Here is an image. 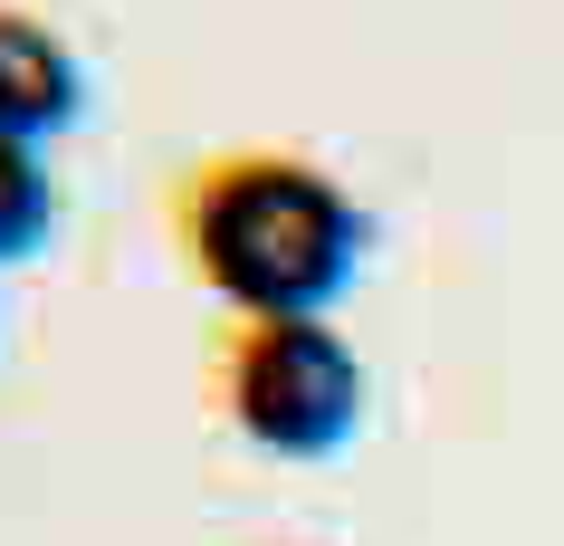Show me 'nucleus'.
I'll return each mask as SVG.
<instances>
[{
  "label": "nucleus",
  "instance_id": "obj_2",
  "mask_svg": "<svg viewBox=\"0 0 564 546\" xmlns=\"http://www.w3.org/2000/svg\"><path fill=\"white\" fill-rule=\"evenodd\" d=\"M202 403L268 460H335L364 422V355L326 317H230L210 326Z\"/></svg>",
  "mask_w": 564,
  "mask_h": 546
},
{
  "label": "nucleus",
  "instance_id": "obj_3",
  "mask_svg": "<svg viewBox=\"0 0 564 546\" xmlns=\"http://www.w3.org/2000/svg\"><path fill=\"white\" fill-rule=\"evenodd\" d=\"M87 116V58L67 49L39 10L20 0H0V135H67V125Z\"/></svg>",
  "mask_w": 564,
  "mask_h": 546
},
{
  "label": "nucleus",
  "instance_id": "obj_4",
  "mask_svg": "<svg viewBox=\"0 0 564 546\" xmlns=\"http://www.w3.org/2000/svg\"><path fill=\"white\" fill-rule=\"evenodd\" d=\"M58 221V182L30 135H0V259H30Z\"/></svg>",
  "mask_w": 564,
  "mask_h": 546
},
{
  "label": "nucleus",
  "instance_id": "obj_1",
  "mask_svg": "<svg viewBox=\"0 0 564 546\" xmlns=\"http://www.w3.org/2000/svg\"><path fill=\"white\" fill-rule=\"evenodd\" d=\"M163 231L230 317H326L373 240L364 202L297 144L192 153L163 182Z\"/></svg>",
  "mask_w": 564,
  "mask_h": 546
}]
</instances>
